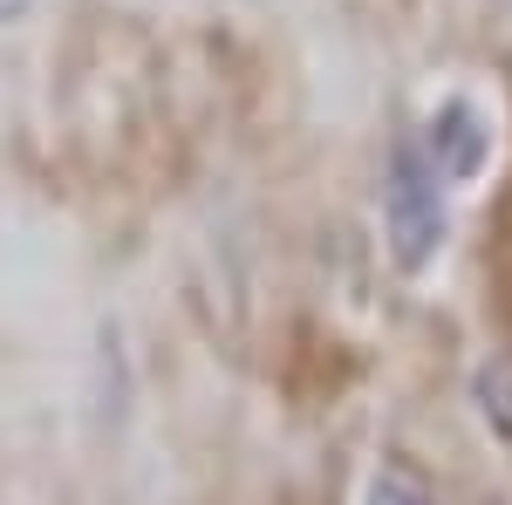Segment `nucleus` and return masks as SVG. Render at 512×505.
Returning a JSON list of instances; mask_svg holds the SVG:
<instances>
[{
    "label": "nucleus",
    "instance_id": "f257e3e1",
    "mask_svg": "<svg viewBox=\"0 0 512 505\" xmlns=\"http://www.w3.org/2000/svg\"><path fill=\"white\" fill-rule=\"evenodd\" d=\"M383 233H390V260L403 273H424L444 246V171L417 137L390 144V171H383Z\"/></svg>",
    "mask_w": 512,
    "mask_h": 505
},
{
    "label": "nucleus",
    "instance_id": "f03ea898",
    "mask_svg": "<svg viewBox=\"0 0 512 505\" xmlns=\"http://www.w3.org/2000/svg\"><path fill=\"white\" fill-rule=\"evenodd\" d=\"M424 151H431V164L444 171V185H472L478 171H485V157H492V123L478 117V103H465V96H444L431 110V123H424V137H417Z\"/></svg>",
    "mask_w": 512,
    "mask_h": 505
},
{
    "label": "nucleus",
    "instance_id": "7ed1b4c3",
    "mask_svg": "<svg viewBox=\"0 0 512 505\" xmlns=\"http://www.w3.org/2000/svg\"><path fill=\"white\" fill-rule=\"evenodd\" d=\"M472 403L485 417V430L512 451V355H485L472 369Z\"/></svg>",
    "mask_w": 512,
    "mask_h": 505
},
{
    "label": "nucleus",
    "instance_id": "20e7f679",
    "mask_svg": "<svg viewBox=\"0 0 512 505\" xmlns=\"http://www.w3.org/2000/svg\"><path fill=\"white\" fill-rule=\"evenodd\" d=\"M369 505H437V492L410 465H383L369 478Z\"/></svg>",
    "mask_w": 512,
    "mask_h": 505
},
{
    "label": "nucleus",
    "instance_id": "39448f33",
    "mask_svg": "<svg viewBox=\"0 0 512 505\" xmlns=\"http://www.w3.org/2000/svg\"><path fill=\"white\" fill-rule=\"evenodd\" d=\"M28 7H35V0H0V28H14V21H28Z\"/></svg>",
    "mask_w": 512,
    "mask_h": 505
}]
</instances>
